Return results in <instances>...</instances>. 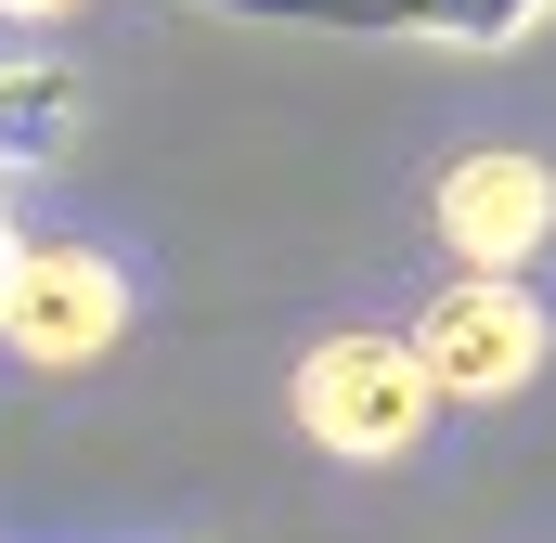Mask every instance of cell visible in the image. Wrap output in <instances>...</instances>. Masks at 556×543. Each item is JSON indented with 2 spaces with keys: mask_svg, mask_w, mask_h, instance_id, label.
Instances as JSON below:
<instances>
[{
  "mask_svg": "<svg viewBox=\"0 0 556 543\" xmlns=\"http://www.w3.org/2000/svg\"><path fill=\"white\" fill-rule=\"evenodd\" d=\"M65 13H91V0H0V26H65Z\"/></svg>",
  "mask_w": 556,
  "mask_h": 543,
  "instance_id": "cell-7",
  "label": "cell"
},
{
  "mask_svg": "<svg viewBox=\"0 0 556 543\" xmlns=\"http://www.w3.org/2000/svg\"><path fill=\"white\" fill-rule=\"evenodd\" d=\"M65 130H78V78L52 52H13L0 65V168H39Z\"/></svg>",
  "mask_w": 556,
  "mask_h": 543,
  "instance_id": "cell-6",
  "label": "cell"
},
{
  "mask_svg": "<svg viewBox=\"0 0 556 543\" xmlns=\"http://www.w3.org/2000/svg\"><path fill=\"white\" fill-rule=\"evenodd\" d=\"M427 233H440V260L453 272H531L556 233V168L531 142H479V155H453L440 181H427Z\"/></svg>",
  "mask_w": 556,
  "mask_h": 543,
  "instance_id": "cell-4",
  "label": "cell"
},
{
  "mask_svg": "<svg viewBox=\"0 0 556 543\" xmlns=\"http://www.w3.org/2000/svg\"><path fill=\"white\" fill-rule=\"evenodd\" d=\"M427 376H440V402H518L531 376H544V298H531V272H453L440 298H427L415 324Z\"/></svg>",
  "mask_w": 556,
  "mask_h": 543,
  "instance_id": "cell-2",
  "label": "cell"
},
{
  "mask_svg": "<svg viewBox=\"0 0 556 543\" xmlns=\"http://www.w3.org/2000/svg\"><path fill=\"white\" fill-rule=\"evenodd\" d=\"M427 414H440V376H427L415 337H389V324H337V337L298 363V427H311L324 453H350V466L415 453Z\"/></svg>",
  "mask_w": 556,
  "mask_h": 543,
  "instance_id": "cell-1",
  "label": "cell"
},
{
  "mask_svg": "<svg viewBox=\"0 0 556 543\" xmlns=\"http://www.w3.org/2000/svg\"><path fill=\"white\" fill-rule=\"evenodd\" d=\"M130 337V272L104 247H26L13 285H0V350L39 363V376H78Z\"/></svg>",
  "mask_w": 556,
  "mask_h": 543,
  "instance_id": "cell-3",
  "label": "cell"
},
{
  "mask_svg": "<svg viewBox=\"0 0 556 543\" xmlns=\"http://www.w3.org/2000/svg\"><path fill=\"white\" fill-rule=\"evenodd\" d=\"M556 0H273V26H376L427 52H518Z\"/></svg>",
  "mask_w": 556,
  "mask_h": 543,
  "instance_id": "cell-5",
  "label": "cell"
},
{
  "mask_svg": "<svg viewBox=\"0 0 556 543\" xmlns=\"http://www.w3.org/2000/svg\"><path fill=\"white\" fill-rule=\"evenodd\" d=\"M13 260H26V233H13V168H0V285H13Z\"/></svg>",
  "mask_w": 556,
  "mask_h": 543,
  "instance_id": "cell-8",
  "label": "cell"
}]
</instances>
